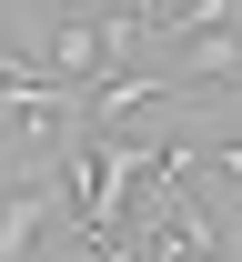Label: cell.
<instances>
[{
  "label": "cell",
  "mask_w": 242,
  "mask_h": 262,
  "mask_svg": "<svg viewBox=\"0 0 242 262\" xmlns=\"http://www.w3.org/2000/svg\"><path fill=\"white\" fill-rule=\"evenodd\" d=\"M51 232H71V202H61V162H31V171H0V262H40Z\"/></svg>",
  "instance_id": "cell-1"
}]
</instances>
